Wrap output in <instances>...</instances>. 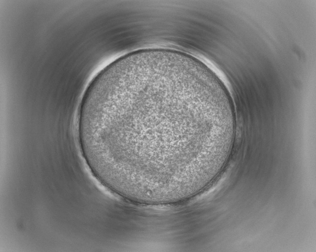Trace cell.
<instances>
[{
  "instance_id": "cell-1",
  "label": "cell",
  "mask_w": 316,
  "mask_h": 252,
  "mask_svg": "<svg viewBox=\"0 0 316 252\" xmlns=\"http://www.w3.org/2000/svg\"><path fill=\"white\" fill-rule=\"evenodd\" d=\"M208 102L180 83L154 80L128 87L101 105L100 140L108 164L152 176L182 170L202 151L190 122L204 121Z\"/></svg>"
}]
</instances>
